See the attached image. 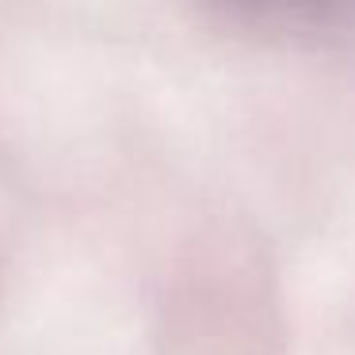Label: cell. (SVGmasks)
<instances>
[{
  "label": "cell",
  "instance_id": "1",
  "mask_svg": "<svg viewBox=\"0 0 355 355\" xmlns=\"http://www.w3.org/2000/svg\"><path fill=\"white\" fill-rule=\"evenodd\" d=\"M218 4L252 19H317L332 8V0H218Z\"/></svg>",
  "mask_w": 355,
  "mask_h": 355
}]
</instances>
